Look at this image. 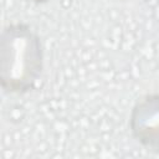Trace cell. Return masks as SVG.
Returning <instances> with one entry per match:
<instances>
[{"mask_svg":"<svg viewBox=\"0 0 159 159\" xmlns=\"http://www.w3.org/2000/svg\"><path fill=\"white\" fill-rule=\"evenodd\" d=\"M45 70V47L39 32L25 21L6 24L0 35V84L5 94L32 92Z\"/></svg>","mask_w":159,"mask_h":159,"instance_id":"6da1fadb","label":"cell"},{"mask_svg":"<svg viewBox=\"0 0 159 159\" xmlns=\"http://www.w3.org/2000/svg\"><path fill=\"white\" fill-rule=\"evenodd\" d=\"M128 129L138 144L159 155V92L137 98L129 111Z\"/></svg>","mask_w":159,"mask_h":159,"instance_id":"7a4b0ae2","label":"cell"},{"mask_svg":"<svg viewBox=\"0 0 159 159\" xmlns=\"http://www.w3.org/2000/svg\"><path fill=\"white\" fill-rule=\"evenodd\" d=\"M22 2H26V4H34V5H43V4H48L53 0H20Z\"/></svg>","mask_w":159,"mask_h":159,"instance_id":"3957f363","label":"cell"},{"mask_svg":"<svg viewBox=\"0 0 159 159\" xmlns=\"http://www.w3.org/2000/svg\"><path fill=\"white\" fill-rule=\"evenodd\" d=\"M113 1H128V0H113Z\"/></svg>","mask_w":159,"mask_h":159,"instance_id":"277c9868","label":"cell"}]
</instances>
